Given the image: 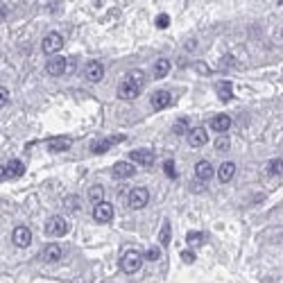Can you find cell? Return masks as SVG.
Listing matches in <instances>:
<instances>
[{
    "label": "cell",
    "mask_w": 283,
    "mask_h": 283,
    "mask_svg": "<svg viewBox=\"0 0 283 283\" xmlns=\"http://www.w3.org/2000/svg\"><path fill=\"white\" fill-rule=\"evenodd\" d=\"M206 140H209V134H206L204 127H195L188 131V143L190 148H204Z\"/></svg>",
    "instance_id": "30bf717a"
},
{
    "label": "cell",
    "mask_w": 283,
    "mask_h": 283,
    "mask_svg": "<svg viewBox=\"0 0 283 283\" xmlns=\"http://www.w3.org/2000/svg\"><path fill=\"white\" fill-rule=\"evenodd\" d=\"M62 256H64V249L59 245H54V242H50V245L43 247V261L45 263H57Z\"/></svg>",
    "instance_id": "9a60e30c"
},
{
    "label": "cell",
    "mask_w": 283,
    "mask_h": 283,
    "mask_svg": "<svg viewBox=\"0 0 283 283\" xmlns=\"http://www.w3.org/2000/svg\"><path fill=\"white\" fill-rule=\"evenodd\" d=\"M168 73H170V62H168V59H159V62L154 64V77L163 79Z\"/></svg>",
    "instance_id": "44dd1931"
},
{
    "label": "cell",
    "mask_w": 283,
    "mask_h": 283,
    "mask_svg": "<svg viewBox=\"0 0 283 283\" xmlns=\"http://www.w3.org/2000/svg\"><path fill=\"white\" fill-rule=\"evenodd\" d=\"M231 127V118L227 114H218L213 120H211V129L218 131V134H224V131H229Z\"/></svg>",
    "instance_id": "e0dca14e"
},
{
    "label": "cell",
    "mask_w": 283,
    "mask_h": 283,
    "mask_svg": "<svg viewBox=\"0 0 283 283\" xmlns=\"http://www.w3.org/2000/svg\"><path fill=\"white\" fill-rule=\"evenodd\" d=\"M163 170H165V175L170 177V179H177V170H175V161H165L163 163Z\"/></svg>",
    "instance_id": "1f68e13d"
},
{
    "label": "cell",
    "mask_w": 283,
    "mask_h": 283,
    "mask_svg": "<svg viewBox=\"0 0 283 283\" xmlns=\"http://www.w3.org/2000/svg\"><path fill=\"white\" fill-rule=\"evenodd\" d=\"M140 265H143V254L136 251V249L125 251L123 259H120V270H123L125 274H134V272H138Z\"/></svg>",
    "instance_id": "6da1fadb"
},
{
    "label": "cell",
    "mask_w": 283,
    "mask_h": 283,
    "mask_svg": "<svg viewBox=\"0 0 283 283\" xmlns=\"http://www.w3.org/2000/svg\"><path fill=\"white\" fill-rule=\"evenodd\" d=\"M66 231H68V222L64 218H59V215H54V218H50L45 222V234L52 236V238H59V236H64Z\"/></svg>",
    "instance_id": "277c9868"
},
{
    "label": "cell",
    "mask_w": 283,
    "mask_h": 283,
    "mask_svg": "<svg viewBox=\"0 0 283 283\" xmlns=\"http://www.w3.org/2000/svg\"><path fill=\"white\" fill-rule=\"evenodd\" d=\"M159 240H161V245H168V242H170V222H163L161 234H159Z\"/></svg>",
    "instance_id": "484cf974"
},
{
    "label": "cell",
    "mask_w": 283,
    "mask_h": 283,
    "mask_svg": "<svg viewBox=\"0 0 283 283\" xmlns=\"http://www.w3.org/2000/svg\"><path fill=\"white\" fill-rule=\"evenodd\" d=\"M229 148H231V140L227 138V136H220V138L215 140V150H218V152H227Z\"/></svg>",
    "instance_id": "4316f807"
},
{
    "label": "cell",
    "mask_w": 283,
    "mask_h": 283,
    "mask_svg": "<svg viewBox=\"0 0 283 283\" xmlns=\"http://www.w3.org/2000/svg\"><path fill=\"white\" fill-rule=\"evenodd\" d=\"M9 102V91L7 89H0V104H3V107H5V104H7Z\"/></svg>",
    "instance_id": "e575fe53"
},
{
    "label": "cell",
    "mask_w": 283,
    "mask_h": 283,
    "mask_svg": "<svg viewBox=\"0 0 283 283\" xmlns=\"http://www.w3.org/2000/svg\"><path fill=\"white\" fill-rule=\"evenodd\" d=\"M89 200L93 202L95 206L102 204V200H104V188H102V186H91V188H89Z\"/></svg>",
    "instance_id": "7402d4cb"
},
{
    "label": "cell",
    "mask_w": 283,
    "mask_h": 283,
    "mask_svg": "<svg viewBox=\"0 0 283 283\" xmlns=\"http://www.w3.org/2000/svg\"><path fill=\"white\" fill-rule=\"evenodd\" d=\"M170 102H173V95H170L168 91H156V93L152 95V107H154L156 111L168 109Z\"/></svg>",
    "instance_id": "5bb4252c"
},
{
    "label": "cell",
    "mask_w": 283,
    "mask_h": 283,
    "mask_svg": "<svg viewBox=\"0 0 283 283\" xmlns=\"http://www.w3.org/2000/svg\"><path fill=\"white\" fill-rule=\"evenodd\" d=\"M66 66H68L66 57L57 54V57H50L48 59V64H45V70H48V75H52V77H59V75L66 73Z\"/></svg>",
    "instance_id": "8992f818"
},
{
    "label": "cell",
    "mask_w": 283,
    "mask_h": 283,
    "mask_svg": "<svg viewBox=\"0 0 283 283\" xmlns=\"http://www.w3.org/2000/svg\"><path fill=\"white\" fill-rule=\"evenodd\" d=\"M127 77H129V79H134V82L138 84V87H143V84H145V75H143V70H131Z\"/></svg>",
    "instance_id": "83f0119b"
},
{
    "label": "cell",
    "mask_w": 283,
    "mask_h": 283,
    "mask_svg": "<svg viewBox=\"0 0 283 283\" xmlns=\"http://www.w3.org/2000/svg\"><path fill=\"white\" fill-rule=\"evenodd\" d=\"M23 173H25L23 161L12 159V161H7V163H5V168H3V179H16V177H21Z\"/></svg>",
    "instance_id": "ba28073f"
},
{
    "label": "cell",
    "mask_w": 283,
    "mask_h": 283,
    "mask_svg": "<svg viewBox=\"0 0 283 283\" xmlns=\"http://www.w3.org/2000/svg\"><path fill=\"white\" fill-rule=\"evenodd\" d=\"M84 75H87L89 82H100L104 77V66L100 62H89L87 68H84Z\"/></svg>",
    "instance_id": "8fae6325"
},
{
    "label": "cell",
    "mask_w": 283,
    "mask_h": 283,
    "mask_svg": "<svg viewBox=\"0 0 283 283\" xmlns=\"http://www.w3.org/2000/svg\"><path fill=\"white\" fill-rule=\"evenodd\" d=\"M267 175H283V159H272L267 163Z\"/></svg>",
    "instance_id": "cb8c5ba5"
},
{
    "label": "cell",
    "mask_w": 283,
    "mask_h": 283,
    "mask_svg": "<svg viewBox=\"0 0 283 283\" xmlns=\"http://www.w3.org/2000/svg\"><path fill=\"white\" fill-rule=\"evenodd\" d=\"M70 145H73V140H70L68 136H59V138L48 140V148L52 150V152H66V150H70Z\"/></svg>",
    "instance_id": "d6986e66"
},
{
    "label": "cell",
    "mask_w": 283,
    "mask_h": 283,
    "mask_svg": "<svg viewBox=\"0 0 283 283\" xmlns=\"http://www.w3.org/2000/svg\"><path fill=\"white\" fill-rule=\"evenodd\" d=\"M236 175V163L234 161H224V163L218 168V179L222 181V184H227V181H231Z\"/></svg>",
    "instance_id": "ac0fdd59"
},
{
    "label": "cell",
    "mask_w": 283,
    "mask_h": 283,
    "mask_svg": "<svg viewBox=\"0 0 283 283\" xmlns=\"http://www.w3.org/2000/svg\"><path fill=\"white\" fill-rule=\"evenodd\" d=\"M123 140V136H114V138H102V140H98V143H93L91 145V150H93V154H104L107 150L111 148L114 143H120Z\"/></svg>",
    "instance_id": "ffe728a7"
},
{
    "label": "cell",
    "mask_w": 283,
    "mask_h": 283,
    "mask_svg": "<svg viewBox=\"0 0 283 283\" xmlns=\"http://www.w3.org/2000/svg\"><path fill=\"white\" fill-rule=\"evenodd\" d=\"M195 175H197V179H200V181H209L211 177L215 175V170H213V165H211L209 161H197Z\"/></svg>",
    "instance_id": "2e32d148"
},
{
    "label": "cell",
    "mask_w": 283,
    "mask_h": 283,
    "mask_svg": "<svg viewBox=\"0 0 283 283\" xmlns=\"http://www.w3.org/2000/svg\"><path fill=\"white\" fill-rule=\"evenodd\" d=\"M148 202H150V193H148V188H134L129 193L127 197V204L131 206V209H143V206H148Z\"/></svg>",
    "instance_id": "5b68a950"
},
{
    "label": "cell",
    "mask_w": 283,
    "mask_h": 283,
    "mask_svg": "<svg viewBox=\"0 0 283 283\" xmlns=\"http://www.w3.org/2000/svg\"><path fill=\"white\" fill-rule=\"evenodd\" d=\"M218 93H220V100L229 102V100H231V82H222L218 87Z\"/></svg>",
    "instance_id": "d4e9b609"
},
{
    "label": "cell",
    "mask_w": 283,
    "mask_h": 283,
    "mask_svg": "<svg viewBox=\"0 0 283 283\" xmlns=\"http://www.w3.org/2000/svg\"><path fill=\"white\" fill-rule=\"evenodd\" d=\"M181 261L190 265V263H195V254H193L190 249H184V251H181Z\"/></svg>",
    "instance_id": "836d02e7"
},
{
    "label": "cell",
    "mask_w": 283,
    "mask_h": 283,
    "mask_svg": "<svg viewBox=\"0 0 283 283\" xmlns=\"http://www.w3.org/2000/svg\"><path fill=\"white\" fill-rule=\"evenodd\" d=\"M186 131H188V120L186 118H181V120H177L175 123V134H186Z\"/></svg>",
    "instance_id": "f1b7e54d"
},
{
    "label": "cell",
    "mask_w": 283,
    "mask_h": 283,
    "mask_svg": "<svg viewBox=\"0 0 283 283\" xmlns=\"http://www.w3.org/2000/svg\"><path fill=\"white\" fill-rule=\"evenodd\" d=\"M93 218H95V222H100V224H107V222L114 220V206H111L109 202L98 204L93 209Z\"/></svg>",
    "instance_id": "52a82bcc"
},
{
    "label": "cell",
    "mask_w": 283,
    "mask_h": 283,
    "mask_svg": "<svg viewBox=\"0 0 283 283\" xmlns=\"http://www.w3.org/2000/svg\"><path fill=\"white\" fill-rule=\"evenodd\" d=\"M131 163H140V165H152L154 163V152L152 150H134L129 154Z\"/></svg>",
    "instance_id": "7c38bea8"
},
{
    "label": "cell",
    "mask_w": 283,
    "mask_h": 283,
    "mask_svg": "<svg viewBox=\"0 0 283 283\" xmlns=\"http://www.w3.org/2000/svg\"><path fill=\"white\" fill-rule=\"evenodd\" d=\"M140 89L143 87H138V84L134 82V79H125V82H120V87H118V98L120 100H136L140 95Z\"/></svg>",
    "instance_id": "3957f363"
},
{
    "label": "cell",
    "mask_w": 283,
    "mask_h": 283,
    "mask_svg": "<svg viewBox=\"0 0 283 283\" xmlns=\"http://www.w3.org/2000/svg\"><path fill=\"white\" fill-rule=\"evenodd\" d=\"M206 236L202 234V231H190L188 236H186V242H188L190 247H197V245H204Z\"/></svg>",
    "instance_id": "603a6c76"
},
{
    "label": "cell",
    "mask_w": 283,
    "mask_h": 283,
    "mask_svg": "<svg viewBox=\"0 0 283 283\" xmlns=\"http://www.w3.org/2000/svg\"><path fill=\"white\" fill-rule=\"evenodd\" d=\"M66 209L68 211H79V197H66Z\"/></svg>",
    "instance_id": "f546056e"
},
{
    "label": "cell",
    "mask_w": 283,
    "mask_h": 283,
    "mask_svg": "<svg viewBox=\"0 0 283 283\" xmlns=\"http://www.w3.org/2000/svg\"><path fill=\"white\" fill-rule=\"evenodd\" d=\"M41 48H43L45 54H52V57H57V52L64 48V37H62L59 32H50L48 37L43 39V45H41Z\"/></svg>",
    "instance_id": "7a4b0ae2"
},
{
    "label": "cell",
    "mask_w": 283,
    "mask_h": 283,
    "mask_svg": "<svg viewBox=\"0 0 283 283\" xmlns=\"http://www.w3.org/2000/svg\"><path fill=\"white\" fill-rule=\"evenodd\" d=\"M159 256H161L159 247H150V249L145 251V259H148V261H159Z\"/></svg>",
    "instance_id": "d6a6232c"
},
{
    "label": "cell",
    "mask_w": 283,
    "mask_h": 283,
    "mask_svg": "<svg viewBox=\"0 0 283 283\" xmlns=\"http://www.w3.org/2000/svg\"><path fill=\"white\" fill-rule=\"evenodd\" d=\"M170 25V16L168 14H159V16H156V27L159 30H165Z\"/></svg>",
    "instance_id": "4dcf8cb0"
},
{
    "label": "cell",
    "mask_w": 283,
    "mask_h": 283,
    "mask_svg": "<svg viewBox=\"0 0 283 283\" xmlns=\"http://www.w3.org/2000/svg\"><path fill=\"white\" fill-rule=\"evenodd\" d=\"M114 177L116 179H129V177H134L136 175V168L131 163H127V161H118V163L114 165Z\"/></svg>",
    "instance_id": "4fadbf2b"
},
{
    "label": "cell",
    "mask_w": 283,
    "mask_h": 283,
    "mask_svg": "<svg viewBox=\"0 0 283 283\" xmlns=\"http://www.w3.org/2000/svg\"><path fill=\"white\" fill-rule=\"evenodd\" d=\"M12 240L16 247H30V242H32V231H30L27 227H16L12 234Z\"/></svg>",
    "instance_id": "9c48e42d"
}]
</instances>
